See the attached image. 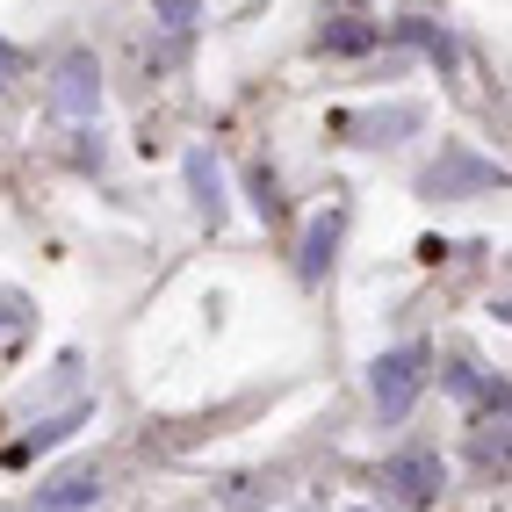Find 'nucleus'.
<instances>
[{
	"mask_svg": "<svg viewBox=\"0 0 512 512\" xmlns=\"http://www.w3.org/2000/svg\"><path fill=\"white\" fill-rule=\"evenodd\" d=\"M94 491H101V484H94V469H80V476H65V484L51 491V505H87Z\"/></svg>",
	"mask_w": 512,
	"mask_h": 512,
	"instance_id": "5",
	"label": "nucleus"
},
{
	"mask_svg": "<svg viewBox=\"0 0 512 512\" xmlns=\"http://www.w3.org/2000/svg\"><path fill=\"white\" fill-rule=\"evenodd\" d=\"M419 383H426V354L419 347L383 354V361H375V412L404 419V412H412V397H419Z\"/></svg>",
	"mask_w": 512,
	"mask_h": 512,
	"instance_id": "1",
	"label": "nucleus"
},
{
	"mask_svg": "<svg viewBox=\"0 0 512 512\" xmlns=\"http://www.w3.org/2000/svg\"><path fill=\"white\" fill-rule=\"evenodd\" d=\"M383 484H390L397 505H433L440 498V455H397L383 469Z\"/></svg>",
	"mask_w": 512,
	"mask_h": 512,
	"instance_id": "3",
	"label": "nucleus"
},
{
	"mask_svg": "<svg viewBox=\"0 0 512 512\" xmlns=\"http://www.w3.org/2000/svg\"><path fill=\"white\" fill-rule=\"evenodd\" d=\"M8 65H15V51H8V44H0V80H8Z\"/></svg>",
	"mask_w": 512,
	"mask_h": 512,
	"instance_id": "6",
	"label": "nucleus"
},
{
	"mask_svg": "<svg viewBox=\"0 0 512 512\" xmlns=\"http://www.w3.org/2000/svg\"><path fill=\"white\" fill-rule=\"evenodd\" d=\"M94 101H101V65H94L87 51H73V58L58 65V80H51V116L87 123V116H94Z\"/></svg>",
	"mask_w": 512,
	"mask_h": 512,
	"instance_id": "2",
	"label": "nucleus"
},
{
	"mask_svg": "<svg viewBox=\"0 0 512 512\" xmlns=\"http://www.w3.org/2000/svg\"><path fill=\"white\" fill-rule=\"evenodd\" d=\"M325 44H332V51H368V44H375V29H361L354 15H339V22L325 29Z\"/></svg>",
	"mask_w": 512,
	"mask_h": 512,
	"instance_id": "4",
	"label": "nucleus"
}]
</instances>
